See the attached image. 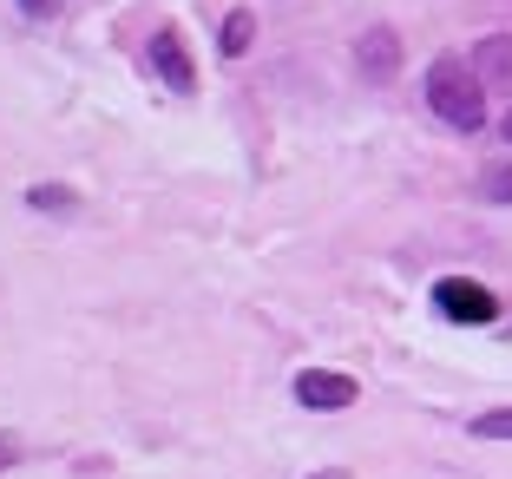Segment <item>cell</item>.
<instances>
[{
    "label": "cell",
    "instance_id": "52a82bcc",
    "mask_svg": "<svg viewBox=\"0 0 512 479\" xmlns=\"http://www.w3.org/2000/svg\"><path fill=\"white\" fill-rule=\"evenodd\" d=\"M250 33H256V20H250V7H237V14L224 20V60H243V53H250Z\"/></svg>",
    "mask_w": 512,
    "mask_h": 479
},
{
    "label": "cell",
    "instance_id": "9c48e42d",
    "mask_svg": "<svg viewBox=\"0 0 512 479\" xmlns=\"http://www.w3.org/2000/svg\"><path fill=\"white\" fill-rule=\"evenodd\" d=\"M27 204H33V210H60V217H73V210H79V197L66 191V184H33V191H27Z\"/></svg>",
    "mask_w": 512,
    "mask_h": 479
},
{
    "label": "cell",
    "instance_id": "7a4b0ae2",
    "mask_svg": "<svg viewBox=\"0 0 512 479\" xmlns=\"http://www.w3.org/2000/svg\"><path fill=\"white\" fill-rule=\"evenodd\" d=\"M434 309L447 315V322H460V329H486V322H499V296L486 283H473V276H440V283H434Z\"/></svg>",
    "mask_w": 512,
    "mask_h": 479
},
{
    "label": "cell",
    "instance_id": "6da1fadb",
    "mask_svg": "<svg viewBox=\"0 0 512 479\" xmlns=\"http://www.w3.org/2000/svg\"><path fill=\"white\" fill-rule=\"evenodd\" d=\"M427 105H434V119H447L453 132H480L486 125V86L467 60H434L427 66Z\"/></svg>",
    "mask_w": 512,
    "mask_h": 479
},
{
    "label": "cell",
    "instance_id": "277c9868",
    "mask_svg": "<svg viewBox=\"0 0 512 479\" xmlns=\"http://www.w3.org/2000/svg\"><path fill=\"white\" fill-rule=\"evenodd\" d=\"M151 66H158L165 92H197V66H191V53H184V33L178 27L151 33Z\"/></svg>",
    "mask_w": 512,
    "mask_h": 479
},
{
    "label": "cell",
    "instance_id": "8992f818",
    "mask_svg": "<svg viewBox=\"0 0 512 479\" xmlns=\"http://www.w3.org/2000/svg\"><path fill=\"white\" fill-rule=\"evenodd\" d=\"M467 66L480 73L486 92H512V33H493V40H480Z\"/></svg>",
    "mask_w": 512,
    "mask_h": 479
},
{
    "label": "cell",
    "instance_id": "8fae6325",
    "mask_svg": "<svg viewBox=\"0 0 512 479\" xmlns=\"http://www.w3.org/2000/svg\"><path fill=\"white\" fill-rule=\"evenodd\" d=\"M20 14H33V20H46V14H60V0H14Z\"/></svg>",
    "mask_w": 512,
    "mask_h": 479
},
{
    "label": "cell",
    "instance_id": "7c38bea8",
    "mask_svg": "<svg viewBox=\"0 0 512 479\" xmlns=\"http://www.w3.org/2000/svg\"><path fill=\"white\" fill-rule=\"evenodd\" d=\"M14 460H20V440H14V434H0V473H7Z\"/></svg>",
    "mask_w": 512,
    "mask_h": 479
},
{
    "label": "cell",
    "instance_id": "30bf717a",
    "mask_svg": "<svg viewBox=\"0 0 512 479\" xmlns=\"http://www.w3.org/2000/svg\"><path fill=\"white\" fill-rule=\"evenodd\" d=\"M473 440H512V407H493V414L473 420Z\"/></svg>",
    "mask_w": 512,
    "mask_h": 479
},
{
    "label": "cell",
    "instance_id": "5bb4252c",
    "mask_svg": "<svg viewBox=\"0 0 512 479\" xmlns=\"http://www.w3.org/2000/svg\"><path fill=\"white\" fill-rule=\"evenodd\" d=\"M499 132H506V145H512V112H506V119H499Z\"/></svg>",
    "mask_w": 512,
    "mask_h": 479
},
{
    "label": "cell",
    "instance_id": "ba28073f",
    "mask_svg": "<svg viewBox=\"0 0 512 479\" xmlns=\"http://www.w3.org/2000/svg\"><path fill=\"white\" fill-rule=\"evenodd\" d=\"M480 197L486 204H512V158H499V165L480 171Z\"/></svg>",
    "mask_w": 512,
    "mask_h": 479
},
{
    "label": "cell",
    "instance_id": "3957f363",
    "mask_svg": "<svg viewBox=\"0 0 512 479\" xmlns=\"http://www.w3.org/2000/svg\"><path fill=\"white\" fill-rule=\"evenodd\" d=\"M355 375H335V368H302L296 375V401L316 407V414H342V407H355Z\"/></svg>",
    "mask_w": 512,
    "mask_h": 479
},
{
    "label": "cell",
    "instance_id": "4fadbf2b",
    "mask_svg": "<svg viewBox=\"0 0 512 479\" xmlns=\"http://www.w3.org/2000/svg\"><path fill=\"white\" fill-rule=\"evenodd\" d=\"M309 479H348V466H322V473H309Z\"/></svg>",
    "mask_w": 512,
    "mask_h": 479
},
{
    "label": "cell",
    "instance_id": "5b68a950",
    "mask_svg": "<svg viewBox=\"0 0 512 479\" xmlns=\"http://www.w3.org/2000/svg\"><path fill=\"white\" fill-rule=\"evenodd\" d=\"M355 60H362L368 79H394L401 73V33L394 27H368L362 40H355Z\"/></svg>",
    "mask_w": 512,
    "mask_h": 479
}]
</instances>
